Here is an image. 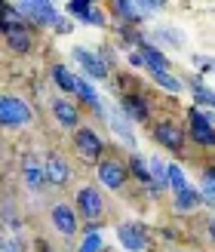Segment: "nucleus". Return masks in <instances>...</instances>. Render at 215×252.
Instances as JSON below:
<instances>
[{"instance_id": "f257e3e1", "label": "nucleus", "mask_w": 215, "mask_h": 252, "mask_svg": "<svg viewBox=\"0 0 215 252\" xmlns=\"http://www.w3.org/2000/svg\"><path fill=\"white\" fill-rule=\"evenodd\" d=\"M19 12V19L28 25V28H56V22L65 16L56 3H49V0H19V3H12Z\"/></svg>"}, {"instance_id": "f03ea898", "label": "nucleus", "mask_w": 215, "mask_h": 252, "mask_svg": "<svg viewBox=\"0 0 215 252\" xmlns=\"http://www.w3.org/2000/svg\"><path fill=\"white\" fill-rule=\"evenodd\" d=\"M74 151H77L80 163H86V166H98V163L105 160V138L98 135L95 126H77L74 129Z\"/></svg>"}, {"instance_id": "7ed1b4c3", "label": "nucleus", "mask_w": 215, "mask_h": 252, "mask_svg": "<svg viewBox=\"0 0 215 252\" xmlns=\"http://www.w3.org/2000/svg\"><path fill=\"white\" fill-rule=\"evenodd\" d=\"M74 212H77V219L83 221H102L105 219V194H102V188L98 185H80L77 191H74Z\"/></svg>"}, {"instance_id": "20e7f679", "label": "nucleus", "mask_w": 215, "mask_h": 252, "mask_svg": "<svg viewBox=\"0 0 215 252\" xmlns=\"http://www.w3.org/2000/svg\"><path fill=\"white\" fill-rule=\"evenodd\" d=\"M187 142H194L197 148H215V114L191 105L187 108Z\"/></svg>"}, {"instance_id": "39448f33", "label": "nucleus", "mask_w": 215, "mask_h": 252, "mask_svg": "<svg viewBox=\"0 0 215 252\" xmlns=\"http://www.w3.org/2000/svg\"><path fill=\"white\" fill-rule=\"evenodd\" d=\"M151 138H154V145L166 148L169 154L184 157L187 132L182 129V123H175V120H169V117H163V120H157V123H151Z\"/></svg>"}, {"instance_id": "423d86ee", "label": "nucleus", "mask_w": 215, "mask_h": 252, "mask_svg": "<svg viewBox=\"0 0 215 252\" xmlns=\"http://www.w3.org/2000/svg\"><path fill=\"white\" fill-rule=\"evenodd\" d=\"M34 120V108L22 95H0V129H25Z\"/></svg>"}, {"instance_id": "0eeeda50", "label": "nucleus", "mask_w": 215, "mask_h": 252, "mask_svg": "<svg viewBox=\"0 0 215 252\" xmlns=\"http://www.w3.org/2000/svg\"><path fill=\"white\" fill-rule=\"evenodd\" d=\"M95 182H98V188L117 194L126 188V182H129V169H126V163H120L117 157H105L95 166Z\"/></svg>"}, {"instance_id": "6e6552de", "label": "nucleus", "mask_w": 215, "mask_h": 252, "mask_svg": "<svg viewBox=\"0 0 215 252\" xmlns=\"http://www.w3.org/2000/svg\"><path fill=\"white\" fill-rule=\"evenodd\" d=\"M102 123L108 126V129L117 135V142L123 145V148H129V154H135L138 151V135H135V129H132V123L126 120V114L117 108V105H108V111H105V117H102Z\"/></svg>"}, {"instance_id": "1a4fd4ad", "label": "nucleus", "mask_w": 215, "mask_h": 252, "mask_svg": "<svg viewBox=\"0 0 215 252\" xmlns=\"http://www.w3.org/2000/svg\"><path fill=\"white\" fill-rule=\"evenodd\" d=\"M71 59L77 62L80 74H83V77H90V80H111V74H114L102 62V56H98L95 49H90V46H74L71 49Z\"/></svg>"}, {"instance_id": "9d476101", "label": "nucleus", "mask_w": 215, "mask_h": 252, "mask_svg": "<svg viewBox=\"0 0 215 252\" xmlns=\"http://www.w3.org/2000/svg\"><path fill=\"white\" fill-rule=\"evenodd\" d=\"M49 221H53V228L65 237V240H74V237L80 234V219H77V212H74V206L65 203V200L49 203Z\"/></svg>"}, {"instance_id": "9b49d317", "label": "nucleus", "mask_w": 215, "mask_h": 252, "mask_svg": "<svg viewBox=\"0 0 215 252\" xmlns=\"http://www.w3.org/2000/svg\"><path fill=\"white\" fill-rule=\"evenodd\" d=\"M61 12L74 22L90 25V28H105V9H98L95 0H68Z\"/></svg>"}, {"instance_id": "f8f14e48", "label": "nucleus", "mask_w": 215, "mask_h": 252, "mask_svg": "<svg viewBox=\"0 0 215 252\" xmlns=\"http://www.w3.org/2000/svg\"><path fill=\"white\" fill-rule=\"evenodd\" d=\"M117 108L126 114V120H129L132 126L135 123H151V114H154V105H151V98L142 93H129V95H120Z\"/></svg>"}, {"instance_id": "ddd939ff", "label": "nucleus", "mask_w": 215, "mask_h": 252, "mask_svg": "<svg viewBox=\"0 0 215 252\" xmlns=\"http://www.w3.org/2000/svg\"><path fill=\"white\" fill-rule=\"evenodd\" d=\"M114 234H117V240L126 252H148V231L138 221H120Z\"/></svg>"}, {"instance_id": "4468645a", "label": "nucleus", "mask_w": 215, "mask_h": 252, "mask_svg": "<svg viewBox=\"0 0 215 252\" xmlns=\"http://www.w3.org/2000/svg\"><path fill=\"white\" fill-rule=\"evenodd\" d=\"M49 111H53V120L61 126V129L74 132L80 126V105L71 102V98H65V95H56L53 102H49Z\"/></svg>"}, {"instance_id": "2eb2a0df", "label": "nucleus", "mask_w": 215, "mask_h": 252, "mask_svg": "<svg viewBox=\"0 0 215 252\" xmlns=\"http://www.w3.org/2000/svg\"><path fill=\"white\" fill-rule=\"evenodd\" d=\"M43 172H46V185L49 188H68L71 185V163L61 154H46L43 160Z\"/></svg>"}, {"instance_id": "dca6fc26", "label": "nucleus", "mask_w": 215, "mask_h": 252, "mask_svg": "<svg viewBox=\"0 0 215 252\" xmlns=\"http://www.w3.org/2000/svg\"><path fill=\"white\" fill-rule=\"evenodd\" d=\"M22 179H25V188H28L31 194H43L46 191V172H43V163L37 160L34 154H25L22 160Z\"/></svg>"}, {"instance_id": "f3484780", "label": "nucleus", "mask_w": 215, "mask_h": 252, "mask_svg": "<svg viewBox=\"0 0 215 252\" xmlns=\"http://www.w3.org/2000/svg\"><path fill=\"white\" fill-rule=\"evenodd\" d=\"M3 40H6V46H9V53L28 56L31 49H34V31H31L25 22H19V25H12V28L3 34Z\"/></svg>"}, {"instance_id": "a211bd4d", "label": "nucleus", "mask_w": 215, "mask_h": 252, "mask_svg": "<svg viewBox=\"0 0 215 252\" xmlns=\"http://www.w3.org/2000/svg\"><path fill=\"white\" fill-rule=\"evenodd\" d=\"M203 209V197H200V188L187 185L184 191L172 194V212L175 216H194V212Z\"/></svg>"}, {"instance_id": "6ab92c4d", "label": "nucleus", "mask_w": 215, "mask_h": 252, "mask_svg": "<svg viewBox=\"0 0 215 252\" xmlns=\"http://www.w3.org/2000/svg\"><path fill=\"white\" fill-rule=\"evenodd\" d=\"M148 40L166 53V49H182L184 46V34L179 28H172V25H157L154 31H148Z\"/></svg>"}, {"instance_id": "aec40b11", "label": "nucleus", "mask_w": 215, "mask_h": 252, "mask_svg": "<svg viewBox=\"0 0 215 252\" xmlns=\"http://www.w3.org/2000/svg\"><path fill=\"white\" fill-rule=\"evenodd\" d=\"M138 53H142L145 59V71L148 74H157V71H172V59L163 53L160 46H154L151 40H145L142 46H138Z\"/></svg>"}, {"instance_id": "412c9836", "label": "nucleus", "mask_w": 215, "mask_h": 252, "mask_svg": "<svg viewBox=\"0 0 215 252\" xmlns=\"http://www.w3.org/2000/svg\"><path fill=\"white\" fill-rule=\"evenodd\" d=\"M108 9H111V16H114V22H117V25H135V28H138V25L145 22L132 0H111Z\"/></svg>"}, {"instance_id": "4be33fe9", "label": "nucleus", "mask_w": 215, "mask_h": 252, "mask_svg": "<svg viewBox=\"0 0 215 252\" xmlns=\"http://www.w3.org/2000/svg\"><path fill=\"white\" fill-rule=\"evenodd\" d=\"M187 90H191L197 108L212 111V114H215V90H212V86H209L203 77H191V80H187Z\"/></svg>"}, {"instance_id": "5701e85b", "label": "nucleus", "mask_w": 215, "mask_h": 252, "mask_svg": "<svg viewBox=\"0 0 215 252\" xmlns=\"http://www.w3.org/2000/svg\"><path fill=\"white\" fill-rule=\"evenodd\" d=\"M49 77H53V86L59 93H65V98L68 95H74V83H77V74H74L65 62H56L53 68H49Z\"/></svg>"}, {"instance_id": "b1692460", "label": "nucleus", "mask_w": 215, "mask_h": 252, "mask_svg": "<svg viewBox=\"0 0 215 252\" xmlns=\"http://www.w3.org/2000/svg\"><path fill=\"white\" fill-rule=\"evenodd\" d=\"M126 169H129V175L135 179V185L142 188V191H145V188H154V179H151V172H148V157L145 154H138V151H135V154H129Z\"/></svg>"}, {"instance_id": "393cba45", "label": "nucleus", "mask_w": 215, "mask_h": 252, "mask_svg": "<svg viewBox=\"0 0 215 252\" xmlns=\"http://www.w3.org/2000/svg\"><path fill=\"white\" fill-rule=\"evenodd\" d=\"M151 80H154L157 90L169 93V95H182L187 90V80H182L179 74H172V71H157V74H151Z\"/></svg>"}, {"instance_id": "a878e982", "label": "nucleus", "mask_w": 215, "mask_h": 252, "mask_svg": "<svg viewBox=\"0 0 215 252\" xmlns=\"http://www.w3.org/2000/svg\"><path fill=\"white\" fill-rule=\"evenodd\" d=\"M0 224L6 228V234H22V228H25V221H22V216H19V209H16V203L12 200H0Z\"/></svg>"}, {"instance_id": "bb28decb", "label": "nucleus", "mask_w": 215, "mask_h": 252, "mask_svg": "<svg viewBox=\"0 0 215 252\" xmlns=\"http://www.w3.org/2000/svg\"><path fill=\"white\" fill-rule=\"evenodd\" d=\"M187 185H191V182H187V172H184L182 163H166V188H169V191L179 194V191H184Z\"/></svg>"}, {"instance_id": "cd10ccee", "label": "nucleus", "mask_w": 215, "mask_h": 252, "mask_svg": "<svg viewBox=\"0 0 215 252\" xmlns=\"http://www.w3.org/2000/svg\"><path fill=\"white\" fill-rule=\"evenodd\" d=\"M148 172H151V179H154V188L163 194V191H169L166 188V160H163L160 154H151L148 157Z\"/></svg>"}, {"instance_id": "c85d7f7f", "label": "nucleus", "mask_w": 215, "mask_h": 252, "mask_svg": "<svg viewBox=\"0 0 215 252\" xmlns=\"http://www.w3.org/2000/svg\"><path fill=\"white\" fill-rule=\"evenodd\" d=\"M111 80H114V86H117V93L120 95H129V93H142V80L135 77V74H129V71H123V74H111Z\"/></svg>"}, {"instance_id": "c756f323", "label": "nucleus", "mask_w": 215, "mask_h": 252, "mask_svg": "<svg viewBox=\"0 0 215 252\" xmlns=\"http://www.w3.org/2000/svg\"><path fill=\"white\" fill-rule=\"evenodd\" d=\"M22 19H19V12H16V6L12 3H0V34H6L12 25H19Z\"/></svg>"}, {"instance_id": "7c9ffc66", "label": "nucleus", "mask_w": 215, "mask_h": 252, "mask_svg": "<svg viewBox=\"0 0 215 252\" xmlns=\"http://www.w3.org/2000/svg\"><path fill=\"white\" fill-rule=\"evenodd\" d=\"M102 249H105L102 234H83V240L77 243V252H102Z\"/></svg>"}, {"instance_id": "2f4dec72", "label": "nucleus", "mask_w": 215, "mask_h": 252, "mask_svg": "<svg viewBox=\"0 0 215 252\" xmlns=\"http://www.w3.org/2000/svg\"><path fill=\"white\" fill-rule=\"evenodd\" d=\"M135 6H138V12H142V19H154V16H160L163 12V0H135Z\"/></svg>"}, {"instance_id": "473e14b6", "label": "nucleus", "mask_w": 215, "mask_h": 252, "mask_svg": "<svg viewBox=\"0 0 215 252\" xmlns=\"http://www.w3.org/2000/svg\"><path fill=\"white\" fill-rule=\"evenodd\" d=\"M200 194H215V163L200 169Z\"/></svg>"}, {"instance_id": "72a5a7b5", "label": "nucleus", "mask_w": 215, "mask_h": 252, "mask_svg": "<svg viewBox=\"0 0 215 252\" xmlns=\"http://www.w3.org/2000/svg\"><path fill=\"white\" fill-rule=\"evenodd\" d=\"M95 53L102 56V62H105V65L114 71V65H117V46H114V43H102V46L95 49Z\"/></svg>"}, {"instance_id": "f704fd0d", "label": "nucleus", "mask_w": 215, "mask_h": 252, "mask_svg": "<svg viewBox=\"0 0 215 252\" xmlns=\"http://www.w3.org/2000/svg\"><path fill=\"white\" fill-rule=\"evenodd\" d=\"M123 59H126V65L135 68V71H142V68H145V59H142V53H138V49H129V53H126Z\"/></svg>"}, {"instance_id": "c9c22d12", "label": "nucleus", "mask_w": 215, "mask_h": 252, "mask_svg": "<svg viewBox=\"0 0 215 252\" xmlns=\"http://www.w3.org/2000/svg\"><path fill=\"white\" fill-rule=\"evenodd\" d=\"M53 31H56L59 37H68V34L74 31V25H71V19H68V16H61V19L56 22V28H53Z\"/></svg>"}, {"instance_id": "e433bc0d", "label": "nucleus", "mask_w": 215, "mask_h": 252, "mask_svg": "<svg viewBox=\"0 0 215 252\" xmlns=\"http://www.w3.org/2000/svg\"><path fill=\"white\" fill-rule=\"evenodd\" d=\"M83 234H102V221H83Z\"/></svg>"}, {"instance_id": "4c0bfd02", "label": "nucleus", "mask_w": 215, "mask_h": 252, "mask_svg": "<svg viewBox=\"0 0 215 252\" xmlns=\"http://www.w3.org/2000/svg\"><path fill=\"white\" fill-rule=\"evenodd\" d=\"M206 237H209V243H215V216L206 221Z\"/></svg>"}, {"instance_id": "58836bf2", "label": "nucleus", "mask_w": 215, "mask_h": 252, "mask_svg": "<svg viewBox=\"0 0 215 252\" xmlns=\"http://www.w3.org/2000/svg\"><path fill=\"white\" fill-rule=\"evenodd\" d=\"M200 197H203V206L215 212V194H200Z\"/></svg>"}, {"instance_id": "ea45409f", "label": "nucleus", "mask_w": 215, "mask_h": 252, "mask_svg": "<svg viewBox=\"0 0 215 252\" xmlns=\"http://www.w3.org/2000/svg\"><path fill=\"white\" fill-rule=\"evenodd\" d=\"M34 246H37V252H56L53 246H49V240H37Z\"/></svg>"}, {"instance_id": "a19ab883", "label": "nucleus", "mask_w": 215, "mask_h": 252, "mask_svg": "<svg viewBox=\"0 0 215 252\" xmlns=\"http://www.w3.org/2000/svg\"><path fill=\"white\" fill-rule=\"evenodd\" d=\"M172 252H179V249H172Z\"/></svg>"}]
</instances>
